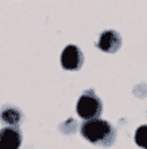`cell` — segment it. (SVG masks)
<instances>
[{
	"label": "cell",
	"mask_w": 147,
	"mask_h": 149,
	"mask_svg": "<svg viewBox=\"0 0 147 149\" xmlns=\"http://www.w3.org/2000/svg\"><path fill=\"white\" fill-rule=\"evenodd\" d=\"M80 132L82 137L93 145L108 148L116 142V129L108 121H104L101 118L84 121Z\"/></svg>",
	"instance_id": "obj_1"
},
{
	"label": "cell",
	"mask_w": 147,
	"mask_h": 149,
	"mask_svg": "<svg viewBox=\"0 0 147 149\" xmlns=\"http://www.w3.org/2000/svg\"><path fill=\"white\" fill-rule=\"evenodd\" d=\"M103 113V102L93 90H86L81 94L77 102V114L84 121L99 118Z\"/></svg>",
	"instance_id": "obj_2"
},
{
	"label": "cell",
	"mask_w": 147,
	"mask_h": 149,
	"mask_svg": "<svg viewBox=\"0 0 147 149\" xmlns=\"http://www.w3.org/2000/svg\"><path fill=\"white\" fill-rule=\"evenodd\" d=\"M61 65L66 71H80L84 65V54L76 45H68L61 54Z\"/></svg>",
	"instance_id": "obj_3"
},
{
	"label": "cell",
	"mask_w": 147,
	"mask_h": 149,
	"mask_svg": "<svg viewBox=\"0 0 147 149\" xmlns=\"http://www.w3.org/2000/svg\"><path fill=\"white\" fill-rule=\"evenodd\" d=\"M96 45L101 52L113 54L121 47V36L116 30H105L100 34Z\"/></svg>",
	"instance_id": "obj_4"
},
{
	"label": "cell",
	"mask_w": 147,
	"mask_h": 149,
	"mask_svg": "<svg viewBox=\"0 0 147 149\" xmlns=\"http://www.w3.org/2000/svg\"><path fill=\"white\" fill-rule=\"evenodd\" d=\"M22 133L16 126H4L0 129V149H19Z\"/></svg>",
	"instance_id": "obj_5"
},
{
	"label": "cell",
	"mask_w": 147,
	"mask_h": 149,
	"mask_svg": "<svg viewBox=\"0 0 147 149\" xmlns=\"http://www.w3.org/2000/svg\"><path fill=\"white\" fill-rule=\"evenodd\" d=\"M22 113L15 106H3L0 109V122L4 126H19Z\"/></svg>",
	"instance_id": "obj_6"
},
{
	"label": "cell",
	"mask_w": 147,
	"mask_h": 149,
	"mask_svg": "<svg viewBox=\"0 0 147 149\" xmlns=\"http://www.w3.org/2000/svg\"><path fill=\"white\" fill-rule=\"evenodd\" d=\"M134 140L138 146H140L142 149H147V125H142L135 130Z\"/></svg>",
	"instance_id": "obj_7"
}]
</instances>
